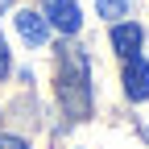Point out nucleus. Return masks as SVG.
Wrapping results in <instances>:
<instances>
[{
	"mask_svg": "<svg viewBox=\"0 0 149 149\" xmlns=\"http://www.w3.org/2000/svg\"><path fill=\"white\" fill-rule=\"evenodd\" d=\"M58 100L74 120L91 116V66H87V54L74 46L58 54Z\"/></svg>",
	"mask_w": 149,
	"mask_h": 149,
	"instance_id": "nucleus-1",
	"label": "nucleus"
},
{
	"mask_svg": "<svg viewBox=\"0 0 149 149\" xmlns=\"http://www.w3.org/2000/svg\"><path fill=\"white\" fill-rule=\"evenodd\" d=\"M42 13H46V21L54 29H62L66 37L83 29V17H79V4H74V0H42Z\"/></svg>",
	"mask_w": 149,
	"mask_h": 149,
	"instance_id": "nucleus-2",
	"label": "nucleus"
},
{
	"mask_svg": "<svg viewBox=\"0 0 149 149\" xmlns=\"http://www.w3.org/2000/svg\"><path fill=\"white\" fill-rule=\"evenodd\" d=\"M124 95L133 104L149 100V62L141 58V50L128 54V62H124Z\"/></svg>",
	"mask_w": 149,
	"mask_h": 149,
	"instance_id": "nucleus-3",
	"label": "nucleus"
},
{
	"mask_svg": "<svg viewBox=\"0 0 149 149\" xmlns=\"http://www.w3.org/2000/svg\"><path fill=\"white\" fill-rule=\"evenodd\" d=\"M17 33H21L29 46H37V50H42V46L50 42V21H46L42 13H29V8H21V13H17Z\"/></svg>",
	"mask_w": 149,
	"mask_h": 149,
	"instance_id": "nucleus-4",
	"label": "nucleus"
},
{
	"mask_svg": "<svg viewBox=\"0 0 149 149\" xmlns=\"http://www.w3.org/2000/svg\"><path fill=\"white\" fill-rule=\"evenodd\" d=\"M141 42H145V33H141V25H133V21H120V25H112V50H116V54H124V58H128V54H137L141 50Z\"/></svg>",
	"mask_w": 149,
	"mask_h": 149,
	"instance_id": "nucleus-5",
	"label": "nucleus"
},
{
	"mask_svg": "<svg viewBox=\"0 0 149 149\" xmlns=\"http://www.w3.org/2000/svg\"><path fill=\"white\" fill-rule=\"evenodd\" d=\"M128 8H133V0H95V13H100V17H108V21L128 17Z\"/></svg>",
	"mask_w": 149,
	"mask_h": 149,
	"instance_id": "nucleus-6",
	"label": "nucleus"
},
{
	"mask_svg": "<svg viewBox=\"0 0 149 149\" xmlns=\"http://www.w3.org/2000/svg\"><path fill=\"white\" fill-rule=\"evenodd\" d=\"M8 46H4V37H0V83H4V74H8Z\"/></svg>",
	"mask_w": 149,
	"mask_h": 149,
	"instance_id": "nucleus-7",
	"label": "nucleus"
},
{
	"mask_svg": "<svg viewBox=\"0 0 149 149\" xmlns=\"http://www.w3.org/2000/svg\"><path fill=\"white\" fill-rule=\"evenodd\" d=\"M0 149H29L21 137H0Z\"/></svg>",
	"mask_w": 149,
	"mask_h": 149,
	"instance_id": "nucleus-8",
	"label": "nucleus"
},
{
	"mask_svg": "<svg viewBox=\"0 0 149 149\" xmlns=\"http://www.w3.org/2000/svg\"><path fill=\"white\" fill-rule=\"evenodd\" d=\"M4 8H8V0H0V13H4Z\"/></svg>",
	"mask_w": 149,
	"mask_h": 149,
	"instance_id": "nucleus-9",
	"label": "nucleus"
}]
</instances>
